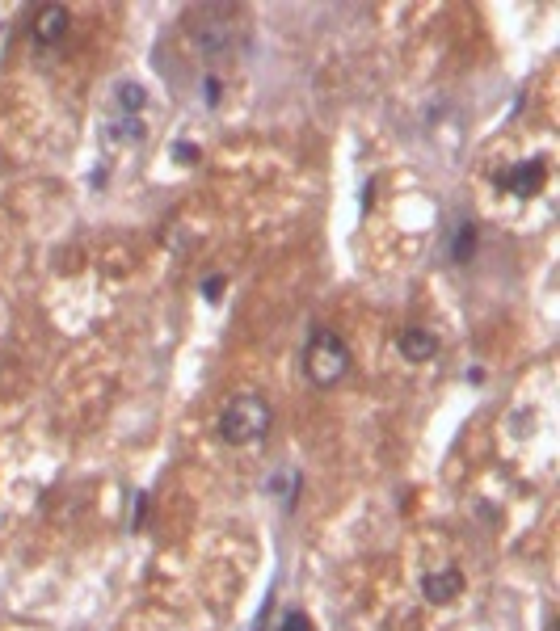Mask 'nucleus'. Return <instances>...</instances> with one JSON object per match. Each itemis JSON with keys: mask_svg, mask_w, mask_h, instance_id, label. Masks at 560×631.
Returning <instances> with one entry per match:
<instances>
[{"mask_svg": "<svg viewBox=\"0 0 560 631\" xmlns=\"http://www.w3.org/2000/svg\"><path fill=\"white\" fill-rule=\"evenodd\" d=\"M464 573L459 568H434V573H426L422 577V598L426 602H434V606H447V602H455L459 594H464Z\"/></svg>", "mask_w": 560, "mask_h": 631, "instance_id": "nucleus-4", "label": "nucleus"}, {"mask_svg": "<svg viewBox=\"0 0 560 631\" xmlns=\"http://www.w3.org/2000/svg\"><path fill=\"white\" fill-rule=\"evenodd\" d=\"M278 631H316L312 619L304 615V610H287L283 619H278Z\"/></svg>", "mask_w": 560, "mask_h": 631, "instance_id": "nucleus-11", "label": "nucleus"}, {"mask_svg": "<svg viewBox=\"0 0 560 631\" xmlns=\"http://www.w3.org/2000/svg\"><path fill=\"white\" fill-rule=\"evenodd\" d=\"M346 371H350V345L333 329H325V324H312V333L304 341V375L316 388H333Z\"/></svg>", "mask_w": 560, "mask_h": 631, "instance_id": "nucleus-2", "label": "nucleus"}, {"mask_svg": "<svg viewBox=\"0 0 560 631\" xmlns=\"http://www.w3.org/2000/svg\"><path fill=\"white\" fill-rule=\"evenodd\" d=\"M148 510H152V497H148V493H135V514H131V531H144V526H148Z\"/></svg>", "mask_w": 560, "mask_h": 631, "instance_id": "nucleus-12", "label": "nucleus"}, {"mask_svg": "<svg viewBox=\"0 0 560 631\" xmlns=\"http://www.w3.org/2000/svg\"><path fill=\"white\" fill-rule=\"evenodd\" d=\"M203 93H207V106L215 110V106H219V93H224V85H219V76H207V80H203Z\"/></svg>", "mask_w": 560, "mask_h": 631, "instance_id": "nucleus-15", "label": "nucleus"}, {"mask_svg": "<svg viewBox=\"0 0 560 631\" xmlns=\"http://www.w3.org/2000/svg\"><path fill=\"white\" fill-rule=\"evenodd\" d=\"M148 131H144V122L139 118H118V122H110V131H106V139L110 144H139Z\"/></svg>", "mask_w": 560, "mask_h": 631, "instance_id": "nucleus-9", "label": "nucleus"}, {"mask_svg": "<svg viewBox=\"0 0 560 631\" xmlns=\"http://www.w3.org/2000/svg\"><path fill=\"white\" fill-rule=\"evenodd\" d=\"M270 425H274V409L262 396L245 392V396H236V400L224 404L215 430H219V438H224L228 446H249V442H262Z\"/></svg>", "mask_w": 560, "mask_h": 631, "instance_id": "nucleus-1", "label": "nucleus"}, {"mask_svg": "<svg viewBox=\"0 0 560 631\" xmlns=\"http://www.w3.org/2000/svg\"><path fill=\"white\" fill-rule=\"evenodd\" d=\"M114 106L123 110L127 118H135L139 110L148 106V89H144V85H135V80H127V85H118V89H114Z\"/></svg>", "mask_w": 560, "mask_h": 631, "instance_id": "nucleus-8", "label": "nucleus"}, {"mask_svg": "<svg viewBox=\"0 0 560 631\" xmlns=\"http://www.w3.org/2000/svg\"><path fill=\"white\" fill-rule=\"evenodd\" d=\"M68 9L64 5H43L34 13V22H30V34H34V43H43V47H51V43H59V38L68 34Z\"/></svg>", "mask_w": 560, "mask_h": 631, "instance_id": "nucleus-5", "label": "nucleus"}, {"mask_svg": "<svg viewBox=\"0 0 560 631\" xmlns=\"http://www.w3.org/2000/svg\"><path fill=\"white\" fill-rule=\"evenodd\" d=\"M224 291H228V278H224V274H211V278L203 282V299H207V303H219V299H224Z\"/></svg>", "mask_w": 560, "mask_h": 631, "instance_id": "nucleus-13", "label": "nucleus"}, {"mask_svg": "<svg viewBox=\"0 0 560 631\" xmlns=\"http://www.w3.org/2000/svg\"><path fill=\"white\" fill-rule=\"evenodd\" d=\"M270 488H274V493H283V510L291 514V510H295V488H299V476H295V472H278Z\"/></svg>", "mask_w": 560, "mask_h": 631, "instance_id": "nucleus-10", "label": "nucleus"}, {"mask_svg": "<svg viewBox=\"0 0 560 631\" xmlns=\"http://www.w3.org/2000/svg\"><path fill=\"white\" fill-rule=\"evenodd\" d=\"M497 181H502V190H510L514 198H535L539 190H544V181H548V165H544V160H523V165H514L510 173H502Z\"/></svg>", "mask_w": 560, "mask_h": 631, "instance_id": "nucleus-3", "label": "nucleus"}, {"mask_svg": "<svg viewBox=\"0 0 560 631\" xmlns=\"http://www.w3.org/2000/svg\"><path fill=\"white\" fill-rule=\"evenodd\" d=\"M371 202H375V181H367V186H363V211H371Z\"/></svg>", "mask_w": 560, "mask_h": 631, "instance_id": "nucleus-16", "label": "nucleus"}, {"mask_svg": "<svg viewBox=\"0 0 560 631\" xmlns=\"http://www.w3.org/2000/svg\"><path fill=\"white\" fill-rule=\"evenodd\" d=\"M396 345H400V354H405L409 362H430V358L438 354V337H434L430 329H417V324L400 333Z\"/></svg>", "mask_w": 560, "mask_h": 631, "instance_id": "nucleus-7", "label": "nucleus"}, {"mask_svg": "<svg viewBox=\"0 0 560 631\" xmlns=\"http://www.w3.org/2000/svg\"><path fill=\"white\" fill-rule=\"evenodd\" d=\"M472 253H476V223H472V219L451 223V232H447V257L455 261V266H468Z\"/></svg>", "mask_w": 560, "mask_h": 631, "instance_id": "nucleus-6", "label": "nucleus"}, {"mask_svg": "<svg viewBox=\"0 0 560 631\" xmlns=\"http://www.w3.org/2000/svg\"><path fill=\"white\" fill-rule=\"evenodd\" d=\"M198 156H203V152H198V144H186V139H177V144H173V160H177V165H198Z\"/></svg>", "mask_w": 560, "mask_h": 631, "instance_id": "nucleus-14", "label": "nucleus"}]
</instances>
